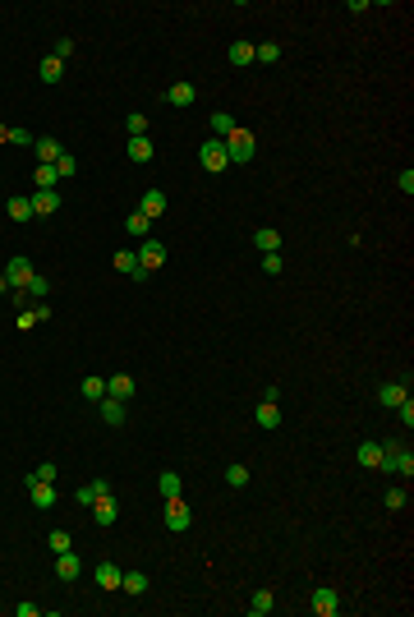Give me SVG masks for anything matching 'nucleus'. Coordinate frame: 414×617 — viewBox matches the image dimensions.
<instances>
[{"label": "nucleus", "mask_w": 414, "mask_h": 617, "mask_svg": "<svg viewBox=\"0 0 414 617\" xmlns=\"http://www.w3.org/2000/svg\"><path fill=\"white\" fill-rule=\"evenodd\" d=\"M138 212H143L148 221H157V217L166 212V194H162V189H148V194L138 199Z\"/></svg>", "instance_id": "obj_13"}, {"label": "nucleus", "mask_w": 414, "mask_h": 617, "mask_svg": "<svg viewBox=\"0 0 414 617\" xmlns=\"http://www.w3.org/2000/svg\"><path fill=\"white\" fill-rule=\"evenodd\" d=\"M134 387H138V383H134L129 374H115V378H106V397H115V401H129V397H134Z\"/></svg>", "instance_id": "obj_14"}, {"label": "nucleus", "mask_w": 414, "mask_h": 617, "mask_svg": "<svg viewBox=\"0 0 414 617\" xmlns=\"http://www.w3.org/2000/svg\"><path fill=\"white\" fill-rule=\"evenodd\" d=\"M92 520H97V525H115V520H120V502H115L110 493H101L97 502H92Z\"/></svg>", "instance_id": "obj_8"}, {"label": "nucleus", "mask_w": 414, "mask_h": 617, "mask_svg": "<svg viewBox=\"0 0 414 617\" xmlns=\"http://www.w3.org/2000/svg\"><path fill=\"white\" fill-rule=\"evenodd\" d=\"M124 231H129V235H138V240H152V221L143 217V212H134V217L124 221Z\"/></svg>", "instance_id": "obj_32"}, {"label": "nucleus", "mask_w": 414, "mask_h": 617, "mask_svg": "<svg viewBox=\"0 0 414 617\" xmlns=\"http://www.w3.org/2000/svg\"><path fill=\"white\" fill-rule=\"evenodd\" d=\"M10 290H14V286H10V276L0 272V295H10Z\"/></svg>", "instance_id": "obj_48"}, {"label": "nucleus", "mask_w": 414, "mask_h": 617, "mask_svg": "<svg viewBox=\"0 0 414 617\" xmlns=\"http://www.w3.org/2000/svg\"><path fill=\"white\" fill-rule=\"evenodd\" d=\"M37 78H42V83H60V78H65V60H55V55L37 60Z\"/></svg>", "instance_id": "obj_18"}, {"label": "nucleus", "mask_w": 414, "mask_h": 617, "mask_svg": "<svg viewBox=\"0 0 414 617\" xmlns=\"http://www.w3.org/2000/svg\"><path fill=\"white\" fill-rule=\"evenodd\" d=\"M33 153H37V166H55V157L65 153V148H60V139H37Z\"/></svg>", "instance_id": "obj_16"}, {"label": "nucleus", "mask_w": 414, "mask_h": 617, "mask_svg": "<svg viewBox=\"0 0 414 617\" xmlns=\"http://www.w3.org/2000/svg\"><path fill=\"white\" fill-rule=\"evenodd\" d=\"M28 497H33L37 511H51V507H55V484H42V479H33V474H28Z\"/></svg>", "instance_id": "obj_7"}, {"label": "nucleus", "mask_w": 414, "mask_h": 617, "mask_svg": "<svg viewBox=\"0 0 414 617\" xmlns=\"http://www.w3.org/2000/svg\"><path fill=\"white\" fill-rule=\"evenodd\" d=\"M152 157H157L152 139H129V162H152Z\"/></svg>", "instance_id": "obj_31"}, {"label": "nucleus", "mask_w": 414, "mask_h": 617, "mask_svg": "<svg viewBox=\"0 0 414 617\" xmlns=\"http://www.w3.org/2000/svg\"><path fill=\"white\" fill-rule=\"evenodd\" d=\"M120 590H124V595H143V590H148V576H143V572H124Z\"/></svg>", "instance_id": "obj_34"}, {"label": "nucleus", "mask_w": 414, "mask_h": 617, "mask_svg": "<svg viewBox=\"0 0 414 617\" xmlns=\"http://www.w3.org/2000/svg\"><path fill=\"white\" fill-rule=\"evenodd\" d=\"M281 424V410H276V401H258V429H276Z\"/></svg>", "instance_id": "obj_30"}, {"label": "nucleus", "mask_w": 414, "mask_h": 617, "mask_svg": "<svg viewBox=\"0 0 414 617\" xmlns=\"http://www.w3.org/2000/svg\"><path fill=\"white\" fill-rule=\"evenodd\" d=\"M194 97H198V88H194V83H175V88L166 92V101H171V106H180V111H189V106H194Z\"/></svg>", "instance_id": "obj_20"}, {"label": "nucleus", "mask_w": 414, "mask_h": 617, "mask_svg": "<svg viewBox=\"0 0 414 617\" xmlns=\"http://www.w3.org/2000/svg\"><path fill=\"white\" fill-rule=\"evenodd\" d=\"M157 488H162V497H185V479L175 470H162V479H157Z\"/></svg>", "instance_id": "obj_24"}, {"label": "nucleus", "mask_w": 414, "mask_h": 617, "mask_svg": "<svg viewBox=\"0 0 414 617\" xmlns=\"http://www.w3.org/2000/svg\"><path fill=\"white\" fill-rule=\"evenodd\" d=\"M78 572H83V562H78V553H74V548H69V553H55V576H60L65 585H74V581H78Z\"/></svg>", "instance_id": "obj_9"}, {"label": "nucleus", "mask_w": 414, "mask_h": 617, "mask_svg": "<svg viewBox=\"0 0 414 617\" xmlns=\"http://www.w3.org/2000/svg\"><path fill=\"white\" fill-rule=\"evenodd\" d=\"M46 544H51V553H69V548H74L69 530H51V539H46Z\"/></svg>", "instance_id": "obj_39"}, {"label": "nucleus", "mask_w": 414, "mask_h": 617, "mask_svg": "<svg viewBox=\"0 0 414 617\" xmlns=\"http://www.w3.org/2000/svg\"><path fill=\"white\" fill-rule=\"evenodd\" d=\"M212 139H230V134L240 129V125H235V115H230V111H212Z\"/></svg>", "instance_id": "obj_19"}, {"label": "nucleus", "mask_w": 414, "mask_h": 617, "mask_svg": "<svg viewBox=\"0 0 414 617\" xmlns=\"http://www.w3.org/2000/svg\"><path fill=\"white\" fill-rule=\"evenodd\" d=\"M33 479H42V484H55V465H51V461H42V465L33 470Z\"/></svg>", "instance_id": "obj_46"}, {"label": "nucleus", "mask_w": 414, "mask_h": 617, "mask_svg": "<svg viewBox=\"0 0 414 617\" xmlns=\"http://www.w3.org/2000/svg\"><path fill=\"white\" fill-rule=\"evenodd\" d=\"M308 604H313V613H317V617H336V613H341V599H336V590H327V585H317Z\"/></svg>", "instance_id": "obj_5"}, {"label": "nucleus", "mask_w": 414, "mask_h": 617, "mask_svg": "<svg viewBox=\"0 0 414 617\" xmlns=\"http://www.w3.org/2000/svg\"><path fill=\"white\" fill-rule=\"evenodd\" d=\"M74 171H78L74 153H60V157H55V176H60V180H74Z\"/></svg>", "instance_id": "obj_37"}, {"label": "nucleus", "mask_w": 414, "mask_h": 617, "mask_svg": "<svg viewBox=\"0 0 414 617\" xmlns=\"http://www.w3.org/2000/svg\"><path fill=\"white\" fill-rule=\"evenodd\" d=\"M19 327H23V332L37 327V313H33V308H19Z\"/></svg>", "instance_id": "obj_47"}, {"label": "nucleus", "mask_w": 414, "mask_h": 617, "mask_svg": "<svg viewBox=\"0 0 414 617\" xmlns=\"http://www.w3.org/2000/svg\"><path fill=\"white\" fill-rule=\"evenodd\" d=\"M23 290H28V299H33V304H37V299H46V295H51V281L33 272V281H28V286H23Z\"/></svg>", "instance_id": "obj_36"}, {"label": "nucleus", "mask_w": 414, "mask_h": 617, "mask_svg": "<svg viewBox=\"0 0 414 617\" xmlns=\"http://www.w3.org/2000/svg\"><path fill=\"white\" fill-rule=\"evenodd\" d=\"M162 263H166V244H162V240H143V249H138V267H143V272H157Z\"/></svg>", "instance_id": "obj_6"}, {"label": "nucleus", "mask_w": 414, "mask_h": 617, "mask_svg": "<svg viewBox=\"0 0 414 617\" xmlns=\"http://www.w3.org/2000/svg\"><path fill=\"white\" fill-rule=\"evenodd\" d=\"M5 139H10V125H0V143H5Z\"/></svg>", "instance_id": "obj_49"}, {"label": "nucleus", "mask_w": 414, "mask_h": 617, "mask_svg": "<svg viewBox=\"0 0 414 617\" xmlns=\"http://www.w3.org/2000/svg\"><path fill=\"white\" fill-rule=\"evenodd\" d=\"M253 244H258L262 254H281V231H272V226H258V231H253Z\"/></svg>", "instance_id": "obj_17"}, {"label": "nucleus", "mask_w": 414, "mask_h": 617, "mask_svg": "<svg viewBox=\"0 0 414 617\" xmlns=\"http://www.w3.org/2000/svg\"><path fill=\"white\" fill-rule=\"evenodd\" d=\"M405 497H410L405 488H387V493H382V502H387L392 511H401V507H405Z\"/></svg>", "instance_id": "obj_41"}, {"label": "nucleus", "mask_w": 414, "mask_h": 617, "mask_svg": "<svg viewBox=\"0 0 414 617\" xmlns=\"http://www.w3.org/2000/svg\"><path fill=\"white\" fill-rule=\"evenodd\" d=\"M5 276H10V286H28V281H33V263H28V258H10V263H5Z\"/></svg>", "instance_id": "obj_11"}, {"label": "nucleus", "mask_w": 414, "mask_h": 617, "mask_svg": "<svg viewBox=\"0 0 414 617\" xmlns=\"http://www.w3.org/2000/svg\"><path fill=\"white\" fill-rule=\"evenodd\" d=\"M355 461H359L364 470H382V442H359Z\"/></svg>", "instance_id": "obj_15"}, {"label": "nucleus", "mask_w": 414, "mask_h": 617, "mask_svg": "<svg viewBox=\"0 0 414 617\" xmlns=\"http://www.w3.org/2000/svg\"><path fill=\"white\" fill-rule=\"evenodd\" d=\"M396 415H401V424H405V429H410V424H414V401H410V397H405V401H401V406H396Z\"/></svg>", "instance_id": "obj_45"}, {"label": "nucleus", "mask_w": 414, "mask_h": 617, "mask_svg": "<svg viewBox=\"0 0 414 617\" xmlns=\"http://www.w3.org/2000/svg\"><path fill=\"white\" fill-rule=\"evenodd\" d=\"M33 180H37V189H55V180H60V176H55V166H37Z\"/></svg>", "instance_id": "obj_40"}, {"label": "nucleus", "mask_w": 414, "mask_h": 617, "mask_svg": "<svg viewBox=\"0 0 414 617\" xmlns=\"http://www.w3.org/2000/svg\"><path fill=\"white\" fill-rule=\"evenodd\" d=\"M97 406H101V419H106L110 429H115V424H124V401H115V397H101Z\"/></svg>", "instance_id": "obj_22"}, {"label": "nucleus", "mask_w": 414, "mask_h": 617, "mask_svg": "<svg viewBox=\"0 0 414 617\" xmlns=\"http://www.w3.org/2000/svg\"><path fill=\"white\" fill-rule=\"evenodd\" d=\"M5 143H14V148H33L37 139H33L28 129H10V139H5Z\"/></svg>", "instance_id": "obj_43"}, {"label": "nucleus", "mask_w": 414, "mask_h": 617, "mask_svg": "<svg viewBox=\"0 0 414 617\" xmlns=\"http://www.w3.org/2000/svg\"><path fill=\"white\" fill-rule=\"evenodd\" d=\"M276 608V595L272 590H258V595H253V604H249V617H267Z\"/></svg>", "instance_id": "obj_29"}, {"label": "nucleus", "mask_w": 414, "mask_h": 617, "mask_svg": "<svg viewBox=\"0 0 414 617\" xmlns=\"http://www.w3.org/2000/svg\"><path fill=\"white\" fill-rule=\"evenodd\" d=\"M189 525H194L189 502H185V497H166V530H180V534H185Z\"/></svg>", "instance_id": "obj_4"}, {"label": "nucleus", "mask_w": 414, "mask_h": 617, "mask_svg": "<svg viewBox=\"0 0 414 617\" xmlns=\"http://www.w3.org/2000/svg\"><path fill=\"white\" fill-rule=\"evenodd\" d=\"M253 60H258V65H276V60H281V46H276V42H258V46H253Z\"/></svg>", "instance_id": "obj_33"}, {"label": "nucleus", "mask_w": 414, "mask_h": 617, "mask_svg": "<svg viewBox=\"0 0 414 617\" xmlns=\"http://www.w3.org/2000/svg\"><path fill=\"white\" fill-rule=\"evenodd\" d=\"M51 55H55V60H69V55H74V37H60Z\"/></svg>", "instance_id": "obj_44"}, {"label": "nucleus", "mask_w": 414, "mask_h": 617, "mask_svg": "<svg viewBox=\"0 0 414 617\" xmlns=\"http://www.w3.org/2000/svg\"><path fill=\"white\" fill-rule=\"evenodd\" d=\"M101 493H110V484H106V479H92V484H83V488H78V502H83V507H92V502H97V497Z\"/></svg>", "instance_id": "obj_27"}, {"label": "nucleus", "mask_w": 414, "mask_h": 617, "mask_svg": "<svg viewBox=\"0 0 414 617\" xmlns=\"http://www.w3.org/2000/svg\"><path fill=\"white\" fill-rule=\"evenodd\" d=\"M115 267H120V272H129L134 281H148V272L138 267V254H134V249H120V254H115Z\"/></svg>", "instance_id": "obj_21"}, {"label": "nucleus", "mask_w": 414, "mask_h": 617, "mask_svg": "<svg viewBox=\"0 0 414 617\" xmlns=\"http://www.w3.org/2000/svg\"><path fill=\"white\" fill-rule=\"evenodd\" d=\"M405 397H410V383H382V387H378V401H382L387 410H396Z\"/></svg>", "instance_id": "obj_12"}, {"label": "nucleus", "mask_w": 414, "mask_h": 617, "mask_svg": "<svg viewBox=\"0 0 414 617\" xmlns=\"http://www.w3.org/2000/svg\"><path fill=\"white\" fill-rule=\"evenodd\" d=\"M5 217L10 221H33V199H10L5 203Z\"/></svg>", "instance_id": "obj_28"}, {"label": "nucleus", "mask_w": 414, "mask_h": 617, "mask_svg": "<svg viewBox=\"0 0 414 617\" xmlns=\"http://www.w3.org/2000/svg\"><path fill=\"white\" fill-rule=\"evenodd\" d=\"M124 129H129V139H148V115H143V111L124 115Z\"/></svg>", "instance_id": "obj_35"}, {"label": "nucleus", "mask_w": 414, "mask_h": 617, "mask_svg": "<svg viewBox=\"0 0 414 617\" xmlns=\"http://www.w3.org/2000/svg\"><path fill=\"white\" fill-rule=\"evenodd\" d=\"M60 189H37L33 194V217H51V212H60Z\"/></svg>", "instance_id": "obj_10"}, {"label": "nucleus", "mask_w": 414, "mask_h": 617, "mask_svg": "<svg viewBox=\"0 0 414 617\" xmlns=\"http://www.w3.org/2000/svg\"><path fill=\"white\" fill-rule=\"evenodd\" d=\"M226 484L230 488H249V465H230V470H226Z\"/></svg>", "instance_id": "obj_38"}, {"label": "nucleus", "mask_w": 414, "mask_h": 617, "mask_svg": "<svg viewBox=\"0 0 414 617\" xmlns=\"http://www.w3.org/2000/svg\"><path fill=\"white\" fill-rule=\"evenodd\" d=\"M230 65H235V69H244V65H253V42H244V37H240V42H230Z\"/></svg>", "instance_id": "obj_23"}, {"label": "nucleus", "mask_w": 414, "mask_h": 617, "mask_svg": "<svg viewBox=\"0 0 414 617\" xmlns=\"http://www.w3.org/2000/svg\"><path fill=\"white\" fill-rule=\"evenodd\" d=\"M198 162H203V171L221 176V171L230 166V157H226V143H221V139H207V143L198 148Z\"/></svg>", "instance_id": "obj_3"}, {"label": "nucleus", "mask_w": 414, "mask_h": 617, "mask_svg": "<svg viewBox=\"0 0 414 617\" xmlns=\"http://www.w3.org/2000/svg\"><path fill=\"white\" fill-rule=\"evenodd\" d=\"M382 470L405 474V479H410V474H414V456H410V447H401V442H382Z\"/></svg>", "instance_id": "obj_1"}, {"label": "nucleus", "mask_w": 414, "mask_h": 617, "mask_svg": "<svg viewBox=\"0 0 414 617\" xmlns=\"http://www.w3.org/2000/svg\"><path fill=\"white\" fill-rule=\"evenodd\" d=\"M120 567H115V562H101L97 567V590H120Z\"/></svg>", "instance_id": "obj_25"}, {"label": "nucleus", "mask_w": 414, "mask_h": 617, "mask_svg": "<svg viewBox=\"0 0 414 617\" xmlns=\"http://www.w3.org/2000/svg\"><path fill=\"white\" fill-rule=\"evenodd\" d=\"M221 143H226V157H230V166H235V162H249V157L258 153V143H253V134H249V129H235L230 139H221Z\"/></svg>", "instance_id": "obj_2"}, {"label": "nucleus", "mask_w": 414, "mask_h": 617, "mask_svg": "<svg viewBox=\"0 0 414 617\" xmlns=\"http://www.w3.org/2000/svg\"><path fill=\"white\" fill-rule=\"evenodd\" d=\"M262 272H267V276H281V272H285L281 254H262Z\"/></svg>", "instance_id": "obj_42"}, {"label": "nucleus", "mask_w": 414, "mask_h": 617, "mask_svg": "<svg viewBox=\"0 0 414 617\" xmlns=\"http://www.w3.org/2000/svg\"><path fill=\"white\" fill-rule=\"evenodd\" d=\"M78 392H83L87 401H101V397H106V378H101V374H87L83 383H78Z\"/></svg>", "instance_id": "obj_26"}]
</instances>
